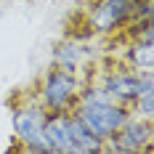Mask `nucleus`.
I'll return each instance as SVG.
<instances>
[{"mask_svg":"<svg viewBox=\"0 0 154 154\" xmlns=\"http://www.w3.org/2000/svg\"><path fill=\"white\" fill-rule=\"evenodd\" d=\"M80 85H82V80H80L77 72L53 64L45 75H43V80H40L37 101H40L48 112H72Z\"/></svg>","mask_w":154,"mask_h":154,"instance_id":"1","label":"nucleus"},{"mask_svg":"<svg viewBox=\"0 0 154 154\" xmlns=\"http://www.w3.org/2000/svg\"><path fill=\"white\" fill-rule=\"evenodd\" d=\"M48 120V109L40 101H27L21 106H14V133L16 141H21V149L32 154H48V146L43 141V128Z\"/></svg>","mask_w":154,"mask_h":154,"instance_id":"2","label":"nucleus"},{"mask_svg":"<svg viewBox=\"0 0 154 154\" xmlns=\"http://www.w3.org/2000/svg\"><path fill=\"white\" fill-rule=\"evenodd\" d=\"M154 149V120H143L130 114L125 125L104 141V152L114 154H138Z\"/></svg>","mask_w":154,"mask_h":154,"instance_id":"3","label":"nucleus"},{"mask_svg":"<svg viewBox=\"0 0 154 154\" xmlns=\"http://www.w3.org/2000/svg\"><path fill=\"white\" fill-rule=\"evenodd\" d=\"M77 117L85 122V128L91 130L96 138L106 141L109 136H114L125 120L130 117V109L122 104H104V106H75L72 109Z\"/></svg>","mask_w":154,"mask_h":154,"instance_id":"4","label":"nucleus"},{"mask_svg":"<svg viewBox=\"0 0 154 154\" xmlns=\"http://www.w3.org/2000/svg\"><path fill=\"white\" fill-rule=\"evenodd\" d=\"M133 3L136 0H96L88 14V24L98 35H112L122 29L133 19Z\"/></svg>","mask_w":154,"mask_h":154,"instance_id":"5","label":"nucleus"},{"mask_svg":"<svg viewBox=\"0 0 154 154\" xmlns=\"http://www.w3.org/2000/svg\"><path fill=\"white\" fill-rule=\"evenodd\" d=\"M98 82L112 93V98H114L117 104H122V106H128V109H130V104L141 96V75H138V69H133V66H128V64L112 69V72H101Z\"/></svg>","mask_w":154,"mask_h":154,"instance_id":"6","label":"nucleus"},{"mask_svg":"<svg viewBox=\"0 0 154 154\" xmlns=\"http://www.w3.org/2000/svg\"><path fill=\"white\" fill-rule=\"evenodd\" d=\"M66 114L69 112H48L45 128H43V141L48 146V154H77L66 130Z\"/></svg>","mask_w":154,"mask_h":154,"instance_id":"7","label":"nucleus"},{"mask_svg":"<svg viewBox=\"0 0 154 154\" xmlns=\"http://www.w3.org/2000/svg\"><path fill=\"white\" fill-rule=\"evenodd\" d=\"M66 130H69V138H72V143H75L77 154H101L104 152V141L96 138L75 112L66 114Z\"/></svg>","mask_w":154,"mask_h":154,"instance_id":"8","label":"nucleus"},{"mask_svg":"<svg viewBox=\"0 0 154 154\" xmlns=\"http://www.w3.org/2000/svg\"><path fill=\"white\" fill-rule=\"evenodd\" d=\"M82 59H85V48L80 45L77 40H61L56 45V51H53V64L64 66V69H72V72L80 69Z\"/></svg>","mask_w":154,"mask_h":154,"instance_id":"9","label":"nucleus"},{"mask_svg":"<svg viewBox=\"0 0 154 154\" xmlns=\"http://www.w3.org/2000/svg\"><path fill=\"white\" fill-rule=\"evenodd\" d=\"M125 64L133 69H154V43L130 40L128 53H125Z\"/></svg>","mask_w":154,"mask_h":154,"instance_id":"10","label":"nucleus"},{"mask_svg":"<svg viewBox=\"0 0 154 154\" xmlns=\"http://www.w3.org/2000/svg\"><path fill=\"white\" fill-rule=\"evenodd\" d=\"M125 27H128L130 40H146V43H154V21H152V19H130Z\"/></svg>","mask_w":154,"mask_h":154,"instance_id":"11","label":"nucleus"},{"mask_svg":"<svg viewBox=\"0 0 154 154\" xmlns=\"http://www.w3.org/2000/svg\"><path fill=\"white\" fill-rule=\"evenodd\" d=\"M130 114L143 117V120H154V91L152 93H141L138 98L130 104Z\"/></svg>","mask_w":154,"mask_h":154,"instance_id":"12","label":"nucleus"}]
</instances>
